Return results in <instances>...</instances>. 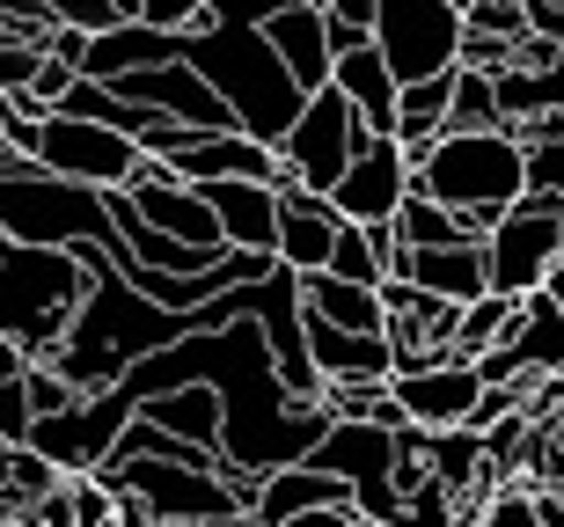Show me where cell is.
Wrapping results in <instances>:
<instances>
[{"mask_svg": "<svg viewBox=\"0 0 564 527\" xmlns=\"http://www.w3.org/2000/svg\"><path fill=\"white\" fill-rule=\"evenodd\" d=\"M206 527H264L257 513H228V520H206Z\"/></svg>", "mask_w": 564, "mask_h": 527, "instance_id": "39", "label": "cell"}, {"mask_svg": "<svg viewBox=\"0 0 564 527\" xmlns=\"http://www.w3.org/2000/svg\"><path fill=\"white\" fill-rule=\"evenodd\" d=\"M419 190L440 198L447 212H462L477 234H491L535 190V176H528V147L513 132H447L419 162Z\"/></svg>", "mask_w": 564, "mask_h": 527, "instance_id": "4", "label": "cell"}, {"mask_svg": "<svg viewBox=\"0 0 564 527\" xmlns=\"http://www.w3.org/2000/svg\"><path fill=\"white\" fill-rule=\"evenodd\" d=\"M308 513H359V498H352L345 476H330V469H315V462L272 469V476L257 484V520H264V527L308 520Z\"/></svg>", "mask_w": 564, "mask_h": 527, "instance_id": "13", "label": "cell"}, {"mask_svg": "<svg viewBox=\"0 0 564 527\" xmlns=\"http://www.w3.org/2000/svg\"><path fill=\"white\" fill-rule=\"evenodd\" d=\"M0 242H22V250H104L118 272H140L126 234L110 228L104 190L66 184V176L37 169L30 154L0 162Z\"/></svg>", "mask_w": 564, "mask_h": 527, "instance_id": "2", "label": "cell"}, {"mask_svg": "<svg viewBox=\"0 0 564 527\" xmlns=\"http://www.w3.org/2000/svg\"><path fill=\"white\" fill-rule=\"evenodd\" d=\"M397 403L403 418L425 425V432H469L484 410V396H491V381H484L477 359H440V366H397Z\"/></svg>", "mask_w": 564, "mask_h": 527, "instance_id": "10", "label": "cell"}, {"mask_svg": "<svg viewBox=\"0 0 564 527\" xmlns=\"http://www.w3.org/2000/svg\"><path fill=\"white\" fill-rule=\"evenodd\" d=\"M176 66H191L198 81L235 110V125L279 147L293 125H301V81L286 74V59L272 52L264 30H228V22H206V30H176Z\"/></svg>", "mask_w": 564, "mask_h": 527, "instance_id": "1", "label": "cell"}, {"mask_svg": "<svg viewBox=\"0 0 564 527\" xmlns=\"http://www.w3.org/2000/svg\"><path fill=\"white\" fill-rule=\"evenodd\" d=\"M359 147H367V125H359V110L345 103L337 88H323V96H308L301 125L279 140V162H286V176H293L301 190L330 198V190L345 184V169L359 162Z\"/></svg>", "mask_w": 564, "mask_h": 527, "instance_id": "8", "label": "cell"}, {"mask_svg": "<svg viewBox=\"0 0 564 527\" xmlns=\"http://www.w3.org/2000/svg\"><path fill=\"white\" fill-rule=\"evenodd\" d=\"M513 330H521V300L506 294H484L477 308H462V338H455V359H491L513 344Z\"/></svg>", "mask_w": 564, "mask_h": 527, "instance_id": "22", "label": "cell"}, {"mask_svg": "<svg viewBox=\"0 0 564 527\" xmlns=\"http://www.w3.org/2000/svg\"><path fill=\"white\" fill-rule=\"evenodd\" d=\"M59 30H88V37H110V30H126V8L118 0H44Z\"/></svg>", "mask_w": 564, "mask_h": 527, "instance_id": "27", "label": "cell"}, {"mask_svg": "<svg viewBox=\"0 0 564 527\" xmlns=\"http://www.w3.org/2000/svg\"><path fill=\"white\" fill-rule=\"evenodd\" d=\"M30 162L66 176V184H82V190H132L154 176L140 140H126V132H110V125H88V118H66V110H52L37 125Z\"/></svg>", "mask_w": 564, "mask_h": 527, "instance_id": "6", "label": "cell"}, {"mask_svg": "<svg viewBox=\"0 0 564 527\" xmlns=\"http://www.w3.org/2000/svg\"><path fill=\"white\" fill-rule=\"evenodd\" d=\"M30 527H74V498H66V491H52V498L30 513Z\"/></svg>", "mask_w": 564, "mask_h": 527, "instance_id": "34", "label": "cell"}, {"mask_svg": "<svg viewBox=\"0 0 564 527\" xmlns=\"http://www.w3.org/2000/svg\"><path fill=\"white\" fill-rule=\"evenodd\" d=\"M330 15V37H337V59L359 52V44H375V22H381V0H330L323 8Z\"/></svg>", "mask_w": 564, "mask_h": 527, "instance_id": "26", "label": "cell"}, {"mask_svg": "<svg viewBox=\"0 0 564 527\" xmlns=\"http://www.w3.org/2000/svg\"><path fill=\"white\" fill-rule=\"evenodd\" d=\"M337 234H345V212L330 198H315V190L286 184V212H279V264L286 272H330L337 256Z\"/></svg>", "mask_w": 564, "mask_h": 527, "instance_id": "16", "label": "cell"}, {"mask_svg": "<svg viewBox=\"0 0 564 527\" xmlns=\"http://www.w3.org/2000/svg\"><path fill=\"white\" fill-rule=\"evenodd\" d=\"M30 374V359H22V344L15 338H0V388H8V381H22Z\"/></svg>", "mask_w": 564, "mask_h": 527, "instance_id": "35", "label": "cell"}, {"mask_svg": "<svg viewBox=\"0 0 564 527\" xmlns=\"http://www.w3.org/2000/svg\"><path fill=\"white\" fill-rule=\"evenodd\" d=\"M147 425H162V432H176V440H198L220 454V432H228V403H220V388H206V381H191V388H169V396H154L140 410Z\"/></svg>", "mask_w": 564, "mask_h": 527, "instance_id": "20", "label": "cell"}, {"mask_svg": "<svg viewBox=\"0 0 564 527\" xmlns=\"http://www.w3.org/2000/svg\"><path fill=\"white\" fill-rule=\"evenodd\" d=\"M286 527H367L359 513H308V520H286Z\"/></svg>", "mask_w": 564, "mask_h": 527, "instance_id": "36", "label": "cell"}, {"mask_svg": "<svg viewBox=\"0 0 564 527\" xmlns=\"http://www.w3.org/2000/svg\"><path fill=\"white\" fill-rule=\"evenodd\" d=\"M301 300H308V316H323L330 330L389 338V300H381L375 286H352V278H337V272H308L301 278Z\"/></svg>", "mask_w": 564, "mask_h": 527, "instance_id": "19", "label": "cell"}, {"mask_svg": "<svg viewBox=\"0 0 564 527\" xmlns=\"http://www.w3.org/2000/svg\"><path fill=\"white\" fill-rule=\"evenodd\" d=\"M0 527H30V520H15V513H0Z\"/></svg>", "mask_w": 564, "mask_h": 527, "instance_id": "42", "label": "cell"}, {"mask_svg": "<svg viewBox=\"0 0 564 527\" xmlns=\"http://www.w3.org/2000/svg\"><path fill=\"white\" fill-rule=\"evenodd\" d=\"M126 198H132V212H140L154 234L184 242V250H206V256H228V234H220L213 206L191 184H176V169H169V162H154V176H147V184H132Z\"/></svg>", "mask_w": 564, "mask_h": 527, "instance_id": "12", "label": "cell"}, {"mask_svg": "<svg viewBox=\"0 0 564 527\" xmlns=\"http://www.w3.org/2000/svg\"><path fill=\"white\" fill-rule=\"evenodd\" d=\"M52 491H66V469H52L37 447H15V491H8V513H15V520H30Z\"/></svg>", "mask_w": 564, "mask_h": 527, "instance_id": "24", "label": "cell"}, {"mask_svg": "<svg viewBox=\"0 0 564 527\" xmlns=\"http://www.w3.org/2000/svg\"><path fill=\"white\" fill-rule=\"evenodd\" d=\"M198 198L213 206L228 250L279 256V212H286V190H272V184H198Z\"/></svg>", "mask_w": 564, "mask_h": 527, "instance_id": "14", "label": "cell"}, {"mask_svg": "<svg viewBox=\"0 0 564 527\" xmlns=\"http://www.w3.org/2000/svg\"><path fill=\"white\" fill-rule=\"evenodd\" d=\"M543 498V527H564V491H535Z\"/></svg>", "mask_w": 564, "mask_h": 527, "instance_id": "38", "label": "cell"}, {"mask_svg": "<svg viewBox=\"0 0 564 527\" xmlns=\"http://www.w3.org/2000/svg\"><path fill=\"white\" fill-rule=\"evenodd\" d=\"M375 44L403 88L447 81V74H462V52H469V15L455 0H381Z\"/></svg>", "mask_w": 564, "mask_h": 527, "instance_id": "5", "label": "cell"}, {"mask_svg": "<svg viewBox=\"0 0 564 527\" xmlns=\"http://www.w3.org/2000/svg\"><path fill=\"white\" fill-rule=\"evenodd\" d=\"M397 278H411L419 294L447 300V308H477L491 294V264H484V242H455V250H403Z\"/></svg>", "mask_w": 564, "mask_h": 527, "instance_id": "15", "label": "cell"}, {"mask_svg": "<svg viewBox=\"0 0 564 527\" xmlns=\"http://www.w3.org/2000/svg\"><path fill=\"white\" fill-rule=\"evenodd\" d=\"M286 8H308V0H206V22H228V30H272Z\"/></svg>", "mask_w": 564, "mask_h": 527, "instance_id": "28", "label": "cell"}, {"mask_svg": "<svg viewBox=\"0 0 564 527\" xmlns=\"http://www.w3.org/2000/svg\"><path fill=\"white\" fill-rule=\"evenodd\" d=\"M484 264H491V294L535 300L550 286V272L564 264V198L528 190L521 206L484 234Z\"/></svg>", "mask_w": 564, "mask_h": 527, "instance_id": "7", "label": "cell"}, {"mask_svg": "<svg viewBox=\"0 0 564 527\" xmlns=\"http://www.w3.org/2000/svg\"><path fill=\"white\" fill-rule=\"evenodd\" d=\"M96 272L82 250H22L0 242V338H15L30 366H52L82 322Z\"/></svg>", "mask_w": 564, "mask_h": 527, "instance_id": "3", "label": "cell"}, {"mask_svg": "<svg viewBox=\"0 0 564 527\" xmlns=\"http://www.w3.org/2000/svg\"><path fill=\"white\" fill-rule=\"evenodd\" d=\"M447 132H513L491 74H477V66H462V74H455V118H447Z\"/></svg>", "mask_w": 564, "mask_h": 527, "instance_id": "23", "label": "cell"}, {"mask_svg": "<svg viewBox=\"0 0 564 527\" xmlns=\"http://www.w3.org/2000/svg\"><path fill=\"white\" fill-rule=\"evenodd\" d=\"M337 96L359 110V125L375 132V140H397V103H403V81L389 74V59H381V44H359V52H345L337 59Z\"/></svg>", "mask_w": 564, "mask_h": 527, "instance_id": "18", "label": "cell"}, {"mask_svg": "<svg viewBox=\"0 0 564 527\" xmlns=\"http://www.w3.org/2000/svg\"><path fill=\"white\" fill-rule=\"evenodd\" d=\"M411 184H419L411 154H403L397 140H375V132H367V147H359V162L345 169V184L330 190V206L345 212L352 228H397Z\"/></svg>", "mask_w": 564, "mask_h": 527, "instance_id": "11", "label": "cell"}, {"mask_svg": "<svg viewBox=\"0 0 564 527\" xmlns=\"http://www.w3.org/2000/svg\"><path fill=\"white\" fill-rule=\"evenodd\" d=\"M315 469H330V476H345L359 498V520H375V527H397L403 513V491H397V432H381V425H352V418H337L330 425V440L308 454Z\"/></svg>", "mask_w": 564, "mask_h": 527, "instance_id": "9", "label": "cell"}, {"mask_svg": "<svg viewBox=\"0 0 564 527\" xmlns=\"http://www.w3.org/2000/svg\"><path fill=\"white\" fill-rule=\"evenodd\" d=\"M88 30H52V37H44V52H52V59L59 66H74V74H88Z\"/></svg>", "mask_w": 564, "mask_h": 527, "instance_id": "32", "label": "cell"}, {"mask_svg": "<svg viewBox=\"0 0 564 527\" xmlns=\"http://www.w3.org/2000/svg\"><path fill=\"white\" fill-rule=\"evenodd\" d=\"M44 66H52V52L44 44H0V96H37Z\"/></svg>", "mask_w": 564, "mask_h": 527, "instance_id": "25", "label": "cell"}, {"mask_svg": "<svg viewBox=\"0 0 564 527\" xmlns=\"http://www.w3.org/2000/svg\"><path fill=\"white\" fill-rule=\"evenodd\" d=\"M22 388H30V410H37V418H66V410L82 403V388H74L59 366H30V374H22Z\"/></svg>", "mask_w": 564, "mask_h": 527, "instance_id": "29", "label": "cell"}, {"mask_svg": "<svg viewBox=\"0 0 564 527\" xmlns=\"http://www.w3.org/2000/svg\"><path fill=\"white\" fill-rule=\"evenodd\" d=\"M543 294H550V300H557V308H564V264H557V272H550V286H543Z\"/></svg>", "mask_w": 564, "mask_h": 527, "instance_id": "40", "label": "cell"}, {"mask_svg": "<svg viewBox=\"0 0 564 527\" xmlns=\"http://www.w3.org/2000/svg\"><path fill=\"white\" fill-rule=\"evenodd\" d=\"M8 491H15V447L0 440V513H8Z\"/></svg>", "mask_w": 564, "mask_h": 527, "instance_id": "37", "label": "cell"}, {"mask_svg": "<svg viewBox=\"0 0 564 527\" xmlns=\"http://www.w3.org/2000/svg\"><path fill=\"white\" fill-rule=\"evenodd\" d=\"M8 154H15V140H8V118H0V162H8Z\"/></svg>", "mask_w": 564, "mask_h": 527, "instance_id": "41", "label": "cell"}, {"mask_svg": "<svg viewBox=\"0 0 564 527\" xmlns=\"http://www.w3.org/2000/svg\"><path fill=\"white\" fill-rule=\"evenodd\" d=\"M397 242L403 250H455V242H484L462 212H447L440 198H425L419 184H411V198H403V212H397Z\"/></svg>", "mask_w": 564, "mask_h": 527, "instance_id": "21", "label": "cell"}, {"mask_svg": "<svg viewBox=\"0 0 564 527\" xmlns=\"http://www.w3.org/2000/svg\"><path fill=\"white\" fill-rule=\"evenodd\" d=\"M118 527H162V513L147 506L140 491H118Z\"/></svg>", "mask_w": 564, "mask_h": 527, "instance_id": "33", "label": "cell"}, {"mask_svg": "<svg viewBox=\"0 0 564 527\" xmlns=\"http://www.w3.org/2000/svg\"><path fill=\"white\" fill-rule=\"evenodd\" d=\"M264 37H272V52L286 59V74L301 81V96H323V88L337 81V37H330V15H323V8H286Z\"/></svg>", "mask_w": 564, "mask_h": 527, "instance_id": "17", "label": "cell"}, {"mask_svg": "<svg viewBox=\"0 0 564 527\" xmlns=\"http://www.w3.org/2000/svg\"><path fill=\"white\" fill-rule=\"evenodd\" d=\"M30 432H37L30 388H22V381H8V388H0V440H8V447H30Z\"/></svg>", "mask_w": 564, "mask_h": 527, "instance_id": "30", "label": "cell"}, {"mask_svg": "<svg viewBox=\"0 0 564 527\" xmlns=\"http://www.w3.org/2000/svg\"><path fill=\"white\" fill-rule=\"evenodd\" d=\"M528 176H535V190L564 198V140H550V147H528Z\"/></svg>", "mask_w": 564, "mask_h": 527, "instance_id": "31", "label": "cell"}, {"mask_svg": "<svg viewBox=\"0 0 564 527\" xmlns=\"http://www.w3.org/2000/svg\"><path fill=\"white\" fill-rule=\"evenodd\" d=\"M162 527H191V520H162Z\"/></svg>", "mask_w": 564, "mask_h": 527, "instance_id": "43", "label": "cell"}]
</instances>
